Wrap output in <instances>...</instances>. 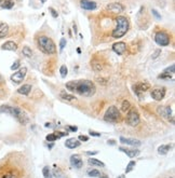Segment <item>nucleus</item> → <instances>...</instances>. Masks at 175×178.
Here are the masks:
<instances>
[{
    "mask_svg": "<svg viewBox=\"0 0 175 178\" xmlns=\"http://www.w3.org/2000/svg\"><path fill=\"white\" fill-rule=\"evenodd\" d=\"M66 89L70 92H75L82 96H93L96 92L95 84L90 80H77V81H69L66 83Z\"/></svg>",
    "mask_w": 175,
    "mask_h": 178,
    "instance_id": "1",
    "label": "nucleus"
},
{
    "mask_svg": "<svg viewBox=\"0 0 175 178\" xmlns=\"http://www.w3.org/2000/svg\"><path fill=\"white\" fill-rule=\"evenodd\" d=\"M0 112L9 114L11 116H13L21 124H26L28 122V118L26 116V114L21 108H19V107H12V106H8V105H3V106L0 107Z\"/></svg>",
    "mask_w": 175,
    "mask_h": 178,
    "instance_id": "2",
    "label": "nucleus"
},
{
    "mask_svg": "<svg viewBox=\"0 0 175 178\" xmlns=\"http://www.w3.org/2000/svg\"><path fill=\"white\" fill-rule=\"evenodd\" d=\"M129 20L126 16H118L116 18V27L113 30V37L118 39V38L123 37L129 30Z\"/></svg>",
    "mask_w": 175,
    "mask_h": 178,
    "instance_id": "3",
    "label": "nucleus"
},
{
    "mask_svg": "<svg viewBox=\"0 0 175 178\" xmlns=\"http://www.w3.org/2000/svg\"><path fill=\"white\" fill-rule=\"evenodd\" d=\"M38 48L45 54H48V55L54 54L56 52L55 43L53 42V40L51 38L47 37V36H40L38 38Z\"/></svg>",
    "mask_w": 175,
    "mask_h": 178,
    "instance_id": "4",
    "label": "nucleus"
},
{
    "mask_svg": "<svg viewBox=\"0 0 175 178\" xmlns=\"http://www.w3.org/2000/svg\"><path fill=\"white\" fill-rule=\"evenodd\" d=\"M120 118V112H119L118 108L115 106H110L105 112L104 116V120L109 123H116Z\"/></svg>",
    "mask_w": 175,
    "mask_h": 178,
    "instance_id": "5",
    "label": "nucleus"
},
{
    "mask_svg": "<svg viewBox=\"0 0 175 178\" xmlns=\"http://www.w3.org/2000/svg\"><path fill=\"white\" fill-rule=\"evenodd\" d=\"M140 122H141V118L138 112L134 109H130L126 114V123L130 126H136L140 124Z\"/></svg>",
    "mask_w": 175,
    "mask_h": 178,
    "instance_id": "6",
    "label": "nucleus"
},
{
    "mask_svg": "<svg viewBox=\"0 0 175 178\" xmlns=\"http://www.w3.org/2000/svg\"><path fill=\"white\" fill-rule=\"evenodd\" d=\"M155 41L161 47H167L170 44V36L164 31H158L155 35Z\"/></svg>",
    "mask_w": 175,
    "mask_h": 178,
    "instance_id": "7",
    "label": "nucleus"
},
{
    "mask_svg": "<svg viewBox=\"0 0 175 178\" xmlns=\"http://www.w3.org/2000/svg\"><path fill=\"white\" fill-rule=\"evenodd\" d=\"M26 74H27V68H26V67H22V68H20L16 72H14V74L11 76V80H12L14 83H21V82L24 80Z\"/></svg>",
    "mask_w": 175,
    "mask_h": 178,
    "instance_id": "8",
    "label": "nucleus"
},
{
    "mask_svg": "<svg viewBox=\"0 0 175 178\" xmlns=\"http://www.w3.org/2000/svg\"><path fill=\"white\" fill-rule=\"evenodd\" d=\"M133 89H134L133 90L134 93H136V95L141 98L142 93H145L146 91H148V90L150 89V84L147 83V82H138V83H136L134 85Z\"/></svg>",
    "mask_w": 175,
    "mask_h": 178,
    "instance_id": "9",
    "label": "nucleus"
},
{
    "mask_svg": "<svg viewBox=\"0 0 175 178\" xmlns=\"http://www.w3.org/2000/svg\"><path fill=\"white\" fill-rule=\"evenodd\" d=\"M165 93H167V90L164 87H157L151 91L150 95L155 101H162L165 96Z\"/></svg>",
    "mask_w": 175,
    "mask_h": 178,
    "instance_id": "10",
    "label": "nucleus"
},
{
    "mask_svg": "<svg viewBox=\"0 0 175 178\" xmlns=\"http://www.w3.org/2000/svg\"><path fill=\"white\" fill-rule=\"evenodd\" d=\"M106 9L108 11H110L111 13H115V14H119V13L123 12L124 11V7L121 5V3H118V2L109 3V5L106 7Z\"/></svg>",
    "mask_w": 175,
    "mask_h": 178,
    "instance_id": "11",
    "label": "nucleus"
},
{
    "mask_svg": "<svg viewBox=\"0 0 175 178\" xmlns=\"http://www.w3.org/2000/svg\"><path fill=\"white\" fill-rule=\"evenodd\" d=\"M119 140H120L121 143H124V145H129V146H133V147H140L142 145L141 140L134 138H129V137L121 136Z\"/></svg>",
    "mask_w": 175,
    "mask_h": 178,
    "instance_id": "12",
    "label": "nucleus"
},
{
    "mask_svg": "<svg viewBox=\"0 0 175 178\" xmlns=\"http://www.w3.org/2000/svg\"><path fill=\"white\" fill-rule=\"evenodd\" d=\"M157 111H158V114H160L161 117H163V118H165V119H170L171 117H173L172 109H171L170 106H160V107H158Z\"/></svg>",
    "mask_w": 175,
    "mask_h": 178,
    "instance_id": "13",
    "label": "nucleus"
},
{
    "mask_svg": "<svg viewBox=\"0 0 175 178\" xmlns=\"http://www.w3.org/2000/svg\"><path fill=\"white\" fill-rule=\"evenodd\" d=\"M80 7L83 9V10L88 11H93L97 8L95 1H91V0H81L80 1Z\"/></svg>",
    "mask_w": 175,
    "mask_h": 178,
    "instance_id": "14",
    "label": "nucleus"
},
{
    "mask_svg": "<svg viewBox=\"0 0 175 178\" xmlns=\"http://www.w3.org/2000/svg\"><path fill=\"white\" fill-rule=\"evenodd\" d=\"M113 51L116 53V54L122 55L126 51V44L122 41L117 42V43H115V44L113 45Z\"/></svg>",
    "mask_w": 175,
    "mask_h": 178,
    "instance_id": "15",
    "label": "nucleus"
},
{
    "mask_svg": "<svg viewBox=\"0 0 175 178\" xmlns=\"http://www.w3.org/2000/svg\"><path fill=\"white\" fill-rule=\"evenodd\" d=\"M119 150L121 152H124L131 159L135 158V157H137L138 154L141 153V151L138 150V149H129V148H124V147H119Z\"/></svg>",
    "mask_w": 175,
    "mask_h": 178,
    "instance_id": "16",
    "label": "nucleus"
},
{
    "mask_svg": "<svg viewBox=\"0 0 175 178\" xmlns=\"http://www.w3.org/2000/svg\"><path fill=\"white\" fill-rule=\"evenodd\" d=\"M70 164L74 166L75 168H81L83 165V162H82V159L79 154H72L70 157Z\"/></svg>",
    "mask_w": 175,
    "mask_h": 178,
    "instance_id": "17",
    "label": "nucleus"
},
{
    "mask_svg": "<svg viewBox=\"0 0 175 178\" xmlns=\"http://www.w3.org/2000/svg\"><path fill=\"white\" fill-rule=\"evenodd\" d=\"M1 50H3V51H16L17 44L14 41H7L2 44Z\"/></svg>",
    "mask_w": 175,
    "mask_h": 178,
    "instance_id": "18",
    "label": "nucleus"
},
{
    "mask_svg": "<svg viewBox=\"0 0 175 178\" xmlns=\"http://www.w3.org/2000/svg\"><path fill=\"white\" fill-rule=\"evenodd\" d=\"M81 145L79 140H77L76 138H69L65 141V146L69 149H75V148H78V147Z\"/></svg>",
    "mask_w": 175,
    "mask_h": 178,
    "instance_id": "19",
    "label": "nucleus"
},
{
    "mask_svg": "<svg viewBox=\"0 0 175 178\" xmlns=\"http://www.w3.org/2000/svg\"><path fill=\"white\" fill-rule=\"evenodd\" d=\"M32 92V85L30 84H23L20 89L17 90V93L22 95H28Z\"/></svg>",
    "mask_w": 175,
    "mask_h": 178,
    "instance_id": "20",
    "label": "nucleus"
},
{
    "mask_svg": "<svg viewBox=\"0 0 175 178\" xmlns=\"http://www.w3.org/2000/svg\"><path fill=\"white\" fill-rule=\"evenodd\" d=\"M8 31H9V25L5 24V23H1L0 24V39L5 37Z\"/></svg>",
    "mask_w": 175,
    "mask_h": 178,
    "instance_id": "21",
    "label": "nucleus"
},
{
    "mask_svg": "<svg viewBox=\"0 0 175 178\" xmlns=\"http://www.w3.org/2000/svg\"><path fill=\"white\" fill-rule=\"evenodd\" d=\"M0 5H1L2 9L10 10V9H12V8L14 7V1H13V0H5V1H2V2L0 3Z\"/></svg>",
    "mask_w": 175,
    "mask_h": 178,
    "instance_id": "22",
    "label": "nucleus"
},
{
    "mask_svg": "<svg viewBox=\"0 0 175 178\" xmlns=\"http://www.w3.org/2000/svg\"><path fill=\"white\" fill-rule=\"evenodd\" d=\"M171 149V145H161L158 148V153L161 154V156H164L170 151Z\"/></svg>",
    "mask_w": 175,
    "mask_h": 178,
    "instance_id": "23",
    "label": "nucleus"
},
{
    "mask_svg": "<svg viewBox=\"0 0 175 178\" xmlns=\"http://www.w3.org/2000/svg\"><path fill=\"white\" fill-rule=\"evenodd\" d=\"M88 162H89V164H91V165H94V166H99V167H105V164L102 162V161L97 160V159H93V158H90L89 160H88Z\"/></svg>",
    "mask_w": 175,
    "mask_h": 178,
    "instance_id": "24",
    "label": "nucleus"
},
{
    "mask_svg": "<svg viewBox=\"0 0 175 178\" xmlns=\"http://www.w3.org/2000/svg\"><path fill=\"white\" fill-rule=\"evenodd\" d=\"M59 96H61V98L64 99V101H74V99H75V96H74V95L68 94V93H67V92H65V91L61 92V94H59Z\"/></svg>",
    "mask_w": 175,
    "mask_h": 178,
    "instance_id": "25",
    "label": "nucleus"
},
{
    "mask_svg": "<svg viewBox=\"0 0 175 178\" xmlns=\"http://www.w3.org/2000/svg\"><path fill=\"white\" fill-rule=\"evenodd\" d=\"M22 53H23V55H25V56L28 57V58H30V57L32 56V49H30L29 47H24V48H23Z\"/></svg>",
    "mask_w": 175,
    "mask_h": 178,
    "instance_id": "26",
    "label": "nucleus"
},
{
    "mask_svg": "<svg viewBox=\"0 0 175 178\" xmlns=\"http://www.w3.org/2000/svg\"><path fill=\"white\" fill-rule=\"evenodd\" d=\"M174 71H175V65H174V64H172V65H171V66L167 67V68H165V69L163 70L162 74H171V76H172V74H174Z\"/></svg>",
    "mask_w": 175,
    "mask_h": 178,
    "instance_id": "27",
    "label": "nucleus"
},
{
    "mask_svg": "<svg viewBox=\"0 0 175 178\" xmlns=\"http://www.w3.org/2000/svg\"><path fill=\"white\" fill-rule=\"evenodd\" d=\"M131 108V104H130V101H122V106H121V110L124 112L129 111Z\"/></svg>",
    "mask_w": 175,
    "mask_h": 178,
    "instance_id": "28",
    "label": "nucleus"
},
{
    "mask_svg": "<svg viewBox=\"0 0 175 178\" xmlns=\"http://www.w3.org/2000/svg\"><path fill=\"white\" fill-rule=\"evenodd\" d=\"M135 165H136V163L134 162V161H130L128 163V165H126V173L128 174V173H130V172H132L134 170V167H135Z\"/></svg>",
    "mask_w": 175,
    "mask_h": 178,
    "instance_id": "29",
    "label": "nucleus"
},
{
    "mask_svg": "<svg viewBox=\"0 0 175 178\" xmlns=\"http://www.w3.org/2000/svg\"><path fill=\"white\" fill-rule=\"evenodd\" d=\"M42 173H43V177L45 178H52V174H51L49 166H45L43 170H42Z\"/></svg>",
    "mask_w": 175,
    "mask_h": 178,
    "instance_id": "30",
    "label": "nucleus"
},
{
    "mask_svg": "<svg viewBox=\"0 0 175 178\" xmlns=\"http://www.w3.org/2000/svg\"><path fill=\"white\" fill-rule=\"evenodd\" d=\"M92 67H93V69L95 70V71H101V70L103 69V66H102L101 63L96 62V61H94V62L92 63Z\"/></svg>",
    "mask_w": 175,
    "mask_h": 178,
    "instance_id": "31",
    "label": "nucleus"
},
{
    "mask_svg": "<svg viewBox=\"0 0 175 178\" xmlns=\"http://www.w3.org/2000/svg\"><path fill=\"white\" fill-rule=\"evenodd\" d=\"M59 72H61V77L66 78L67 74H68V68H67L65 65H63V66H61V68H59Z\"/></svg>",
    "mask_w": 175,
    "mask_h": 178,
    "instance_id": "32",
    "label": "nucleus"
},
{
    "mask_svg": "<svg viewBox=\"0 0 175 178\" xmlns=\"http://www.w3.org/2000/svg\"><path fill=\"white\" fill-rule=\"evenodd\" d=\"M52 174H53V176H54V177H56V178H62L63 177L62 171H61L59 167H55L54 170H53V172H52Z\"/></svg>",
    "mask_w": 175,
    "mask_h": 178,
    "instance_id": "33",
    "label": "nucleus"
},
{
    "mask_svg": "<svg viewBox=\"0 0 175 178\" xmlns=\"http://www.w3.org/2000/svg\"><path fill=\"white\" fill-rule=\"evenodd\" d=\"M88 175H89L90 177H99V176L101 175V173H99V171H97V170H90V171H88Z\"/></svg>",
    "mask_w": 175,
    "mask_h": 178,
    "instance_id": "34",
    "label": "nucleus"
},
{
    "mask_svg": "<svg viewBox=\"0 0 175 178\" xmlns=\"http://www.w3.org/2000/svg\"><path fill=\"white\" fill-rule=\"evenodd\" d=\"M67 44V41L65 38H62V39L59 40V51H63V50L65 49V47H66Z\"/></svg>",
    "mask_w": 175,
    "mask_h": 178,
    "instance_id": "35",
    "label": "nucleus"
},
{
    "mask_svg": "<svg viewBox=\"0 0 175 178\" xmlns=\"http://www.w3.org/2000/svg\"><path fill=\"white\" fill-rule=\"evenodd\" d=\"M21 66V61L20 59H16L14 63H13V65L11 66V70H16L17 68H20Z\"/></svg>",
    "mask_w": 175,
    "mask_h": 178,
    "instance_id": "36",
    "label": "nucleus"
},
{
    "mask_svg": "<svg viewBox=\"0 0 175 178\" xmlns=\"http://www.w3.org/2000/svg\"><path fill=\"white\" fill-rule=\"evenodd\" d=\"M45 139H47L48 141H51V143H53V141H55L57 138H56V136L54 135V133H52V134H49V135H47Z\"/></svg>",
    "mask_w": 175,
    "mask_h": 178,
    "instance_id": "37",
    "label": "nucleus"
},
{
    "mask_svg": "<svg viewBox=\"0 0 175 178\" xmlns=\"http://www.w3.org/2000/svg\"><path fill=\"white\" fill-rule=\"evenodd\" d=\"M49 11H50V13H51V15H52V16H53L54 18H59V13H57V11L55 10V9H53V8L50 7V8H49Z\"/></svg>",
    "mask_w": 175,
    "mask_h": 178,
    "instance_id": "38",
    "label": "nucleus"
},
{
    "mask_svg": "<svg viewBox=\"0 0 175 178\" xmlns=\"http://www.w3.org/2000/svg\"><path fill=\"white\" fill-rule=\"evenodd\" d=\"M159 79H164V80H171L172 79V76L171 74H161L158 76Z\"/></svg>",
    "mask_w": 175,
    "mask_h": 178,
    "instance_id": "39",
    "label": "nucleus"
},
{
    "mask_svg": "<svg viewBox=\"0 0 175 178\" xmlns=\"http://www.w3.org/2000/svg\"><path fill=\"white\" fill-rule=\"evenodd\" d=\"M54 135L56 136V138H61V137H64V136H67L68 135V133H64V132H55Z\"/></svg>",
    "mask_w": 175,
    "mask_h": 178,
    "instance_id": "40",
    "label": "nucleus"
},
{
    "mask_svg": "<svg viewBox=\"0 0 175 178\" xmlns=\"http://www.w3.org/2000/svg\"><path fill=\"white\" fill-rule=\"evenodd\" d=\"M2 178H17V176L13 173H8V174H5V175H3Z\"/></svg>",
    "mask_w": 175,
    "mask_h": 178,
    "instance_id": "41",
    "label": "nucleus"
},
{
    "mask_svg": "<svg viewBox=\"0 0 175 178\" xmlns=\"http://www.w3.org/2000/svg\"><path fill=\"white\" fill-rule=\"evenodd\" d=\"M151 12H153V14L155 15V18H157V20H161V15L158 13V11L155 10V9H153V10H151Z\"/></svg>",
    "mask_w": 175,
    "mask_h": 178,
    "instance_id": "42",
    "label": "nucleus"
},
{
    "mask_svg": "<svg viewBox=\"0 0 175 178\" xmlns=\"http://www.w3.org/2000/svg\"><path fill=\"white\" fill-rule=\"evenodd\" d=\"M160 54H161V50H156L155 52L153 53V56L151 57H153V58H157Z\"/></svg>",
    "mask_w": 175,
    "mask_h": 178,
    "instance_id": "43",
    "label": "nucleus"
},
{
    "mask_svg": "<svg viewBox=\"0 0 175 178\" xmlns=\"http://www.w3.org/2000/svg\"><path fill=\"white\" fill-rule=\"evenodd\" d=\"M89 133H90V135H91V136H94V137H101V133H97V132L90 131Z\"/></svg>",
    "mask_w": 175,
    "mask_h": 178,
    "instance_id": "44",
    "label": "nucleus"
},
{
    "mask_svg": "<svg viewBox=\"0 0 175 178\" xmlns=\"http://www.w3.org/2000/svg\"><path fill=\"white\" fill-rule=\"evenodd\" d=\"M78 139H79V140H81V141H88V140H89V137L86 136V135H80V136L78 137Z\"/></svg>",
    "mask_w": 175,
    "mask_h": 178,
    "instance_id": "45",
    "label": "nucleus"
},
{
    "mask_svg": "<svg viewBox=\"0 0 175 178\" xmlns=\"http://www.w3.org/2000/svg\"><path fill=\"white\" fill-rule=\"evenodd\" d=\"M86 154L88 156H95V154H97V151H88Z\"/></svg>",
    "mask_w": 175,
    "mask_h": 178,
    "instance_id": "46",
    "label": "nucleus"
},
{
    "mask_svg": "<svg viewBox=\"0 0 175 178\" xmlns=\"http://www.w3.org/2000/svg\"><path fill=\"white\" fill-rule=\"evenodd\" d=\"M69 130L72 132H76L77 130H78V127H77V126H69Z\"/></svg>",
    "mask_w": 175,
    "mask_h": 178,
    "instance_id": "47",
    "label": "nucleus"
},
{
    "mask_svg": "<svg viewBox=\"0 0 175 178\" xmlns=\"http://www.w3.org/2000/svg\"><path fill=\"white\" fill-rule=\"evenodd\" d=\"M107 143H108V145H115V140H113V139H110V140H108L107 141Z\"/></svg>",
    "mask_w": 175,
    "mask_h": 178,
    "instance_id": "48",
    "label": "nucleus"
},
{
    "mask_svg": "<svg viewBox=\"0 0 175 178\" xmlns=\"http://www.w3.org/2000/svg\"><path fill=\"white\" fill-rule=\"evenodd\" d=\"M99 178H109V176H107V175H99Z\"/></svg>",
    "mask_w": 175,
    "mask_h": 178,
    "instance_id": "49",
    "label": "nucleus"
},
{
    "mask_svg": "<svg viewBox=\"0 0 175 178\" xmlns=\"http://www.w3.org/2000/svg\"><path fill=\"white\" fill-rule=\"evenodd\" d=\"M72 28H74V31H75V34H76V32H77V27H76V25H74V27H72Z\"/></svg>",
    "mask_w": 175,
    "mask_h": 178,
    "instance_id": "50",
    "label": "nucleus"
},
{
    "mask_svg": "<svg viewBox=\"0 0 175 178\" xmlns=\"http://www.w3.org/2000/svg\"><path fill=\"white\" fill-rule=\"evenodd\" d=\"M118 178H126V176H124V175H119Z\"/></svg>",
    "mask_w": 175,
    "mask_h": 178,
    "instance_id": "51",
    "label": "nucleus"
},
{
    "mask_svg": "<svg viewBox=\"0 0 175 178\" xmlns=\"http://www.w3.org/2000/svg\"><path fill=\"white\" fill-rule=\"evenodd\" d=\"M2 81V78H1V76H0V82Z\"/></svg>",
    "mask_w": 175,
    "mask_h": 178,
    "instance_id": "52",
    "label": "nucleus"
},
{
    "mask_svg": "<svg viewBox=\"0 0 175 178\" xmlns=\"http://www.w3.org/2000/svg\"><path fill=\"white\" fill-rule=\"evenodd\" d=\"M41 1H42V2H43V3H45V0H41Z\"/></svg>",
    "mask_w": 175,
    "mask_h": 178,
    "instance_id": "53",
    "label": "nucleus"
},
{
    "mask_svg": "<svg viewBox=\"0 0 175 178\" xmlns=\"http://www.w3.org/2000/svg\"><path fill=\"white\" fill-rule=\"evenodd\" d=\"M1 2H2V1H1V0H0V3H1Z\"/></svg>",
    "mask_w": 175,
    "mask_h": 178,
    "instance_id": "54",
    "label": "nucleus"
}]
</instances>
